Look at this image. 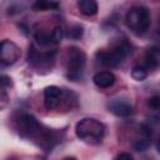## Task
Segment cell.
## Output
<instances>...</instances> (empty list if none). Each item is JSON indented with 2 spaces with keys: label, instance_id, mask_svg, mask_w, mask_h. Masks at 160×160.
Returning <instances> with one entry per match:
<instances>
[{
  "label": "cell",
  "instance_id": "cell-1",
  "mask_svg": "<svg viewBox=\"0 0 160 160\" xmlns=\"http://www.w3.org/2000/svg\"><path fill=\"white\" fill-rule=\"evenodd\" d=\"M18 129L21 136L40 140L41 144H50L55 139V134L50 129H42L41 124L31 114H22L19 118Z\"/></svg>",
  "mask_w": 160,
  "mask_h": 160
},
{
  "label": "cell",
  "instance_id": "cell-2",
  "mask_svg": "<svg viewBox=\"0 0 160 160\" xmlns=\"http://www.w3.org/2000/svg\"><path fill=\"white\" fill-rule=\"evenodd\" d=\"M76 136L88 144H98L105 134V126L101 121L92 118H84L75 125Z\"/></svg>",
  "mask_w": 160,
  "mask_h": 160
},
{
  "label": "cell",
  "instance_id": "cell-3",
  "mask_svg": "<svg viewBox=\"0 0 160 160\" xmlns=\"http://www.w3.org/2000/svg\"><path fill=\"white\" fill-rule=\"evenodd\" d=\"M125 24L136 35L145 34L151 25L150 10L144 5L131 6L125 15Z\"/></svg>",
  "mask_w": 160,
  "mask_h": 160
},
{
  "label": "cell",
  "instance_id": "cell-4",
  "mask_svg": "<svg viewBox=\"0 0 160 160\" xmlns=\"http://www.w3.org/2000/svg\"><path fill=\"white\" fill-rule=\"evenodd\" d=\"M131 54V46L128 41L122 40L114 45L110 50H102L96 52L98 61L106 68H115L119 66L121 62L125 61V59Z\"/></svg>",
  "mask_w": 160,
  "mask_h": 160
},
{
  "label": "cell",
  "instance_id": "cell-5",
  "mask_svg": "<svg viewBox=\"0 0 160 160\" xmlns=\"http://www.w3.org/2000/svg\"><path fill=\"white\" fill-rule=\"evenodd\" d=\"M86 65V55L79 48H70L66 58V75L70 80L78 81L81 79Z\"/></svg>",
  "mask_w": 160,
  "mask_h": 160
},
{
  "label": "cell",
  "instance_id": "cell-6",
  "mask_svg": "<svg viewBox=\"0 0 160 160\" xmlns=\"http://www.w3.org/2000/svg\"><path fill=\"white\" fill-rule=\"evenodd\" d=\"M21 56L20 48L11 40H1L0 41V64L12 65Z\"/></svg>",
  "mask_w": 160,
  "mask_h": 160
},
{
  "label": "cell",
  "instance_id": "cell-7",
  "mask_svg": "<svg viewBox=\"0 0 160 160\" xmlns=\"http://www.w3.org/2000/svg\"><path fill=\"white\" fill-rule=\"evenodd\" d=\"M108 108H109V111H111L114 115L119 118H126L132 114L131 104L126 99H122V98L111 99L108 104Z\"/></svg>",
  "mask_w": 160,
  "mask_h": 160
},
{
  "label": "cell",
  "instance_id": "cell-8",
  "mask_svg": "<svg viewBox=\"0 0 160 160\" xmlns=\"http://www.w3.org/2000/svg\"><path fill=\"white\" fill-rule=\"evenodd\" d=\"M62 98V90L58 86H48L44 90V105L48 110H52L59 106Z\"/></svg>",
  "mask_w": 160,
  "mask_h": 160
},
{
  "label": "cell",
  "instance_id": "cell-9",
  "mask_svg": "<svg viewBox=\"0 0 160 160\" xmlns=\"http://www.w3.org/2000/svg\"><path fill=\"white\" fill-rule=\"evenodd\" d=\"M92 81L98 88L106 89L115 82V75L111 71H99L94 75Z\"/></svg>",
  "mask_w": 160,
  "mask_h": 160
},
{
  "label": "cell",
  "instance_id": "cell-10",
  "mask_svg": "<svg viewBox=\"0 0 160 160\" xmlns=\"http://www.w3.org/2000/svg\"><path fill=\"white\" fill-rule=\"evenodd\" d=\"M159 59H160V54H159L158 48H150V49H148L145 58H144V62L141 65L148 71L154 70L159 66Z\"/></svg>",
  "mask_w": 160,
  "mask_h": 160
},
{
  "label": "cell",
  "instance_id": "cell-11",
  "mask_svg": "<svg viewBox=\"0 0 160 160\" xmlns=\"http://www.w3.org/2000/svg\"><path fill=\"white\" fill-rule=\"evenodd\" d=\"M76 5H78L80 12L86 16H91L98 12V4L94 0H79L76 2Z\"/></svg>",
  "mask_w": 160,
  "mask_h": 160
},
{
  "label": "cell",
  "instance_id": "cell-12",
  "mask_svg": "<svg viewBox=\"0 0 160 160\" xmlns=\"http://www.w3.org/2000/svg\"><path fill=\"white\" fill-rule=\"evenodd\" d=\"M60 4L56 1H45V0H39L32 2L31 9L34 11H46V10H56L59 9Z\"/></svg>",
  "mask_w": 160,
  "mask_h": 160
},
{
  "label": "cell",
  "instance_id": "cell-13",
  "mask_svg": "<svg viewBox=\"0 0 160 160\" xmlns=\"http://www.w3.org/2000/svg\"><path fill=\"white\" fill-rule=\"evenodd\" d=\"M35 38V41L36 44L40 46V48H46L49 45H51L54 41H52V38H51V34H49L48 31L45 30H38L34 35Z\"/></svg>",
  "mask_w": 160,
  "mask_h": 160
},
{
  "label": "cell",
  "instance_id": "cell-14",
  "mask_svg": "<svg viewBox=\"0 0 160 160\" xmlns=\"http://www.w3.org/2000/svg\"><path fill=\"white\" fill-rule=\"evenodd\" d=\"M84 34V28L80 24H72L65 30V36L71 40H79Z\"/></svg>",
  "mask_w": 160,
  "mask_h": 160
},
{
  "label": "cell",
  "instance_id": "cell-15",
  "mask_svg": "<svg viewBox=\"0 0 160 160\" xmlns=\"http://www.w3.org/2000/svg\"><path fill=\"white\" fill-rule=\"evenodd\" d=\"M149 71L142 66V65H135L131 70V78L136 81H142L148 78Z\"/></svg>",
  "mask_w": 160,
  "mask_h": 160
},
{
  "label": "cell",
  "instance_id": "cell-16",
  "mask_svg": "<svg viewBox=\"0 0 160 160\" xmlns=\"http://www.w3.org/2000/svg\"><path fill=\"white\" fill-rule=\"evenodd\" d=\"M65 36V29L61 25H58L54 28L52 32H51V38L54 42H60L62 40V38Z\"/></svg>",
  "mask_w": 160,
  "mask_h": 160
},
{
  "label": "cell",
  "instance_id": "cell-17",
  "mask_svg": "<svg viewBox=\"0 0 160 160\" xmlns=\"http://www.w3.org/2000/svg\"><path fill=\"white\" fill-rule=\"evenodd\" d=\"M149 146H150V139H146V138H141L135 142V149L138 151H145L148 150Z\"/></svg>",
  "mask_w": 160,
  "mask_h": 160
},
{
  "label": "cell",
  "instance_id": "cell-18",
  "mask_svg": "<svg viewBox=\"0 0 160 160\" xmlns=\"http://www.w3.org/2000/svg\"><path fill=\"white\" fill-rule=\"evenodd\" d=\"M11 85V79L8 75H0V90H5Z\"/></svg>",
  "mask_w": 160,
  "mask_h": 160
},
{
  "label": "cell",
  "instance_id": "cell-19",
  "mask_svg": "<svg viewBox=\"0 0 160 160\" xmlns=\"http://www.w3.org/2000/svg\"><path fill=\"white\" fill-rule=\"evenodd\" d=\"M148 105H149L150 108H152V109H159V106H160V98H159V95L151 96V98L148 100Z\"/></svg>",
  "mask_w": 160,
  "mask_h": 160
},
{
  "label": "cell",
  "instance_id": "cell-20",
  "mask_svg": "<svg viewBox=\"0 0 160 160\" xmlns=\"http://www.w3.org/2000/svg\"><path fill=\"white\" fill-rule=\"evenodd\" d=\"M116 160H134V159H132V156H131L130 154H128V152H121V154L118 155Z\"/></svg>",
  "mask_w": 160,
  "mask_h": 160
},
{
  "label": "cell",
  "instance_id": "cell-21",
  "mask_svg": "<svg viewBox=\"0 0 160 160\" xmlns=\"http://www.w3.org/2000/svg\"><path fill=\"white\" fill-rule=\"evenodd\" d=\"M64 160H76L75 158H66V159H64Z\"/></svg>",
  "mask_w": 160,
  "mask_h": 160
}]
</instances>
